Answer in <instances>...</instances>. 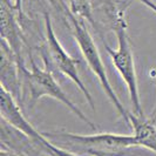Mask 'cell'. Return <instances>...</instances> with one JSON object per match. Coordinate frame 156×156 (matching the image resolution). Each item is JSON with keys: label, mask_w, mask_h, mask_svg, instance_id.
I'll use <instances>...</instances> for the list:
<instances>
[{"label": "cell", "mask_w": 156, "mask_h": 156, "mask_svg": "<svg viewBox=\"0 0 156 156\" xmlns=\"http://www.w3.org/2000/svg\"><path fill=\"white\" fill-rule=\"evenodd\" d=\"M156 122L150 117L129 114V125L133 128L136 147L149 149L156 154Z\"/></svg>", "instance_id": "10"}, {"label": "cell", "mask_w": 156, "mask_h": 156, "mask_svg": "<svg viewBox=\"0 0 156 156\" xmlns=\"http://www.w3.org/2000/svg\"><path fill=\"white\" fill-rule=\"evenodd\" d=\"M21 109L23 108L19 105V102L16 101L6 89L1 88V93H0V112H1L2 121H5L7 125H9L12 128H14L18 132L23 134L25 136H27L38 147H40L45 153L48 154L47 143H48L49 140L44 134L39 133L32 126L31 122L25 117Z\"/></svg>", "instance_id": "6"}, {"label": "cell", "mask_w": 156, "mask_h": 156, "mask_svg": "<svg viewBox=\"0 0 156 156\" xmlns=\"http://www.w3.org/2000/svg\"><path fill=\"white\" fill-rule=\"evenodd\" d=\"M150 119H151L154 122H156V106H155V108H154V110H153V113H151V115H150Z\"/></svg>", "instance_id": "13"}, {"label": "cell", "mask_w": 156, "mask_h": 156, "mask_svg": "<svg viewBox=\"0 0 156 156\" xmlns=\"http://www.w3.org/2000/svg\"><path fill=\"white\" fill-rule=\"evenodd\" d=\"M128 23L127 21L119 23L114 28L115 35L117 39V47L114 49L107 44H105V48L107 54L109 55L110 60L114 65L115 69L120 74L121 79L127 86L129 99L132 102L133 114L137 116H143L144 113L141 106L140 93H139V86H137V76H136V69H135V61H134L133 49L130 46V40L128 37Z\"/></svg>", "instance_id": "4"}, {"label": "cell", "mask_w": 156, "mask_h": 156, "mask_svg": "<svg viewBox=\"0 0 156 156\" xmlns=\"http://www.w3.org/2000/svg\"><path fill=\"white\" fill-rule=\"evenodd\" d=\"M1 66H0V81L1 88L6 89L20 106H23V87H21V69L16 55L11 47L1 40Z\"/></svg>", "instance_id": "8"}, {"label": "cell", "mask_w": 156, "mask_h": 156, "mask_svg": "<svg viewBox=\"0 0 156 156\" xmlns=\"http://www.w3.org/2000/svg\"><path fill=\"white\" fill-rule=\"evenodd\" d=\"M46 137L65 141L67 146L74 147L80 154L89 156H137L134 153L136 143L134 135H122L114 133H98L93 135L68 133V132H48Z\"/></svg>", "instance_id": "1"}, {"label": "cell", "mask_w": 156, "mask_h": 156, "mask_svg": "<svg viewBox=\"0 0 156 156\" xmlns=\"http://www.w3.org/2000/svg\"><path fill=\"white\" fill-rule=\"evenodd\" d=\"M65 14H66L67 20L69 23V27L72 30V33H73V37H74V39H75L79 48H80V52L82 53L83 59L86 60L88 67L90 68V70L98 78L106 96L108 98L110 103L116 109L117 114L129 125V114L130 113L125 108V106L122 105L121 100L119 99V96L115 93L114 88L110 85L107 72L105 68V65L102 62L100 52H99L98 47L95 45L94 39L92 38L87 26L83 23V20L73 16L67 7L65 8Z\"/></svg>", "instance_id": "2"}, {"label": "cell", "mask_w": 156, "mask_h": 156, "mask_svg": "<svg viewBox=\"0 0 156 156\" xmlns=\"http://www.w3.org/2000/svg\"><path fill=\"white\" fill-rule=\"evenodd\" d=\"M98 23L109 27L114 31L119 23L127 21V9L130 5L129 0H89Z\"/></svg>", "instance_id": "9"}, {"label": "cell", "mask_w": 156, "mask_h": 156, "mask_svg": "<svg viewBox=\"0 0 156 156\" xmlns=\"http://www.w3.org/2000/svg\"><path fill=\"white\" fill-rule=\"evenodd\" d=\"M47 150L49 156H79L74 151L68 150V149H63L59 146H55L54 143H52L51 141H48L47 143Z\"/></svg>", "instance_id": "11"}, {"label": "cell", "mask_w": 156, "mask_h": 156, "mask_svg": "<svg viewBox=\"0 0 156 156\" xmlns=\"http://www.w3.org/2000/svg\"><path fill=\"white\" fill-rule=\"evenodd\" d=\"M44 20H45L46 32H45V44H44L41 54L44 58V61L45 62L48 61L46 68L48 69L54 68L58 72H60L61 74H63L65 76L70 79L75 83V86L80 89V92L83 94L89 107L93 110H95L93 96L89 93V90L87 89L83 81L81 80L80 75H79V61L68 54V52L63 48L61 42L59 41L54 32V28H53V23H52L51 16L47 11H44Z\"/></svg>", "instance_id": "5"}, {"label": "cell", "mask_w": 156, "mask_h": 156, "mask_svg": "<svg viewBox=\"0 0 156 156\" xmlns=\"http://www.w3.org/2000/svg\"><path fill=\"white\" fill-rule=\"evenodd\" d=\"M21 9L16 2L11 0H0V16H1V40H4L13 53L19 62L20 69L25 68L23 59V34L20 30V23L16 19V12Z\"/></svg>", "instance_id": "7"}, {"label": "cell", "mask_w": 156, "mask_h": 156, "mask_svg": "<svg viewBox=\"0 0 156 156\" xmlns=\"http://www.w3.org/2000/svg\"><path fill=\"white\" fill-rule=\"evenodd\" d=\"M30 60H31V69H27L26 67L21 69L23 82L26 85L27 90L30 93V106L34 107L44 96L52 98L56 101L61 102L63 106H66V108L69 109L75 116L79 117L87 126H89L90 129H95L96 128L95 123L92 122L82 113V110L70 100L69 96L63 92L62 88L55 81L51 69L40 68L39 66L35 65L32 56H30Z\"/></svg>", "instance_id": "3"}, {"label": "cell", "mask_w": 156, "mask_h": 156, "mask_svg": "<svg viewBox=\"0 0 156 156\" xmlns=\"http://www.w3.org/2000/svg\"><path fill=\"white\" fill-rule=\"evenodd\" d=\"M139 1H141L144 6H147L149 9H151L154 13H156V4L155 2H153L151 0H139Z\"/></svg>", "instance_id": "12"}]
</instances>
